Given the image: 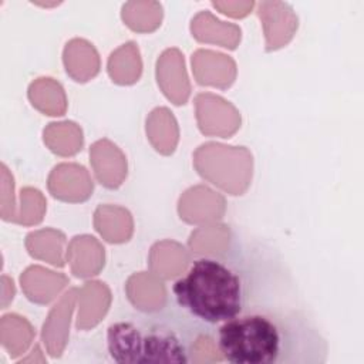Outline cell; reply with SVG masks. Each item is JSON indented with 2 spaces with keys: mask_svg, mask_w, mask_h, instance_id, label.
I'll use <instances>...</instances> for the list:
<instances>
[{
  "mask_svg": "<svg viewBox=\"0 0 364 364\" xmlns=\"http://www.w3.org/2000/svg\"><path fill=\"white\" fill-rule=\"evenodd\" d=\"M146 135L155 151L162 155H171L179 139L178 122L172 112L159 107L155 108L146 118Z\"/></svg>",
  "mask_w": 364,
  "mask_h": 364,
  "instance_id": "ffe728a7",
  "label": "cell"
},
{
  "mask_svg": "<svg viewBox=\"0 0 364 364\" xmlns=\"http://www.w3.org/2000/svg\"><path fill=\"white\" fill-rule=\"evenodd\" d=\"M193 165L203 179L229 195L245 193L252 181L253 159L245 146L206 142L195 151Z\"/></svg>",
  "mask_w": 364,
  "mask_h": 364,
  "instance_id": "3957f363",
  "label": "cell"
},
{
  "mask_svg": "<svg viewBox=\"0 0 364 364\" xmlns=\"http://www.w3.org/2000/svg\"><path fill=\"white\" fill-rule=\"evenodd\" d=\"M142 61L135 43L129 41L111 53L108 58V74L119 85H129L139 80Z\"/></svg>",
  "mask_w": 364,
  "mask_h": 364,
  "instance_id": "cb8c5ba5",
  "label": "cell"
},
{
  "mask_svg": "<svg viewBox=\"0 0 364 364\" xmlns=\"http://www.w3.org/2000/svg\"><path fill=\"white\" fill-rule=\"evenodd\" d=\"M34 338V328L18 314H6L0 320V341L11 358L23 355Z\"/></svg>",
  "mask_w": 364,
  "mask_h": 364,
  "instance_id": "d4e9b609",
  "label": "cell"
},
{
  "mask_svg": "<svg viewBox=\"0 0 364 364\" xmlns=\"http://www.w3.org/2000/svg\"><path fill=\"white\" fill-rule=\"evenodd\" d=\"M196 119L202 134L229 138L240 127L239 111L219 95L202 92L195 98Z\"/></svg>",
  "mask_w": 364,
  "mask_h": 364,
  "instance_id": "277c9868",
  "label": "cell"
},
{
  "mask_svg": "<svg viewBox=\"0 0 364 364\" xmlns=\"http://www.w3.org/2000/svg\"><path fill=\"white\" fill-rule=\"evenodd\" d=\"M186 351L179 340L168 331L158 330L144 336L142 363H186Z\"/></svg>",
  "mask_w": 364,
  "mask_h": 364,
  "instance_id": "603a6c76",
  "label": "cell"
},
{
  "mask_svg": "<svg viewBox=\"0 0 364 364\" xmlns=\"http://www.w3.org/2000/svg\"><path fill=\"white\" fill-rule=\"evenodd\" d=\"M223 360L219 348L215 347L213 341L206 337L200 336L193 347H192V361L195 363H212V361H220Z\"/></svg>",
  "mask_w": 364,
  "mask_h": 364,
  "instance_id": "f546056e",
  "label": "cell"
},
{
  "mask_svg": "<svg viewBox=\"0 0 364 364\" xmlns=\"http://www.w3.org/2000/svg\"><path fill=\"white\" fill-rule=\"evenodd\" d=\"M156 81L165 97L175 105L186 104L191 85L183 55L178 48L165 50L156 61Z\"/></svg>",
  "mask_w": 364,
  "mask_h": 364,
  "instance_id": "ba28073f",
  "label": "cell"
},
{
  "mask_svg": "<svg viewBox=\"0 0 364 364\" xmlns=\"http://www.w3.org/2000/svg\"><path fill=\"white\" fill-rule=\"evenodd\" d=\"M67 262L71 266L74 276L91 277L101 272L105 263V252L102 245L90 235L73 237L67 249Z\"/></svg>",
  "mask_w": 364,
  "mask_h": 364,
  "instance_id": "7c38bea8",
  "label": "cell"
},
{
  "mask_svg": "<svg viewBox=\"0 0 364 364\" xmlns=\"http://www.w3.org/2000/svg\"><path fill=\"white\" fill-rule=\"evenodd\" d=\"M46 212V199L38 189L23 188L20 192V209L17 210L13 222L31 226L43 220Z\"/></svg>",
  "mask_w": 364,
  "mask_h": 364,
  "instance_id": "83f0119b",
  "label": "cell"
},
{
  "mask_svg": "<svg viewBox=\"0 0 364 364\" xmlns=\"http://www.w3.org/2000/svg\"><path fill=\"white\" fill-rule=\"evenodd\" d=\"M78 316L75 327L90 330L95 327L107 314L111 304V293L102 282H87L78 289Z\"/></svg>",
  "mask_w": 364,
  "mask_h": 364,
  "instance_id": "4fadbf2b",
  "label": "cell"
},
{
  "mask_svg": "<svg viewBox=\"0 0 364 364\" xmlns=\"http://www.w3.org/2000/svg\"><path fill=\"white\" fill-rule=\"evenodd\" d=\"M257 13L259 16L274 20V23L263 21L267 51L277 50L291 40L297 28V17H294L290 9H287V11H264L259 7Z\"/></svg>",
  "mask_w": 364,
  "mask_h": 364,
  "instance_id": "4316f807",
  "label": "cell"
},
{
  "mask_svg": "<svg viewBox=\"0 0 364 364\" xmlns=\"http://www.w3.org/2000/svg\"><path fill=\"white\" fill-rule=\"evenodd\" d=\"M172 291L179 306L208 323L230 320L242 310L239 277L213 259L195 260L186 276L175 282Z\"/></svg>",
  "mask_w": 364,
  "mask_h": 364,
  "instance_id": "6da1fadb",
  "label": "cell"
},
{
  "mask_svg": "<svg viewBox=\"0 0 364 364\" xmlns=\"http://www.w3.org/2000/svg\"><path fill=\"white\" fill-rule=\"evenodd\" d=\"M188 264L189 253L182 245L173 240H162L151 247L149 267L158 277H176L188 267Z\"/></svg>",
  "mask_w": 364,
  "mask_h": 364,
  "instance_id": "d6986e66",
  "label": "cell"
},
{
  "mask_svg": "<svg viewBox=\"0 0 364 364\" xmlns=\"http://www.w3.org/2000/svg\"><path fill=\"white\" fill-rule=\"evenodd\" d=\"M63 61L67 74L77 82H87L100 71L97 50L91 43L82 38H73L65 44Z\"/></svg>",
  "mask_w": 364,
  "mask_h": 364,
  "instance_id": "9a60e30c",
  "label": "cell"
},
{
  "mask_svg": "<svg viewBox=\"0 0 364 364\" xmlns=\"http://www.w3.org/2000/svg\"><path fill=\"white\" fill-rule=\"evenodd\" d=\"M3 185H1V218L4 220L13 222L16 216V202H14V185L13 176H10L6 165H1Z\"/></svg>",
  "mask_w": 364,
  "mask_h": 364,
  "instance_id": "f1b7e54d",
  "label": "cell"
},
{
  "mask_svg": "<svg viewBox=\"0 0 364 364\" xmlns=\"http://www.w3.org/2000/svg\"><path fill=\"white\" fill-rule=\"evenodd\" d=\"M192 70L200 85L228 88L236 78L235 61L222 53L198 50L192 55Z\"/></svg>",
  "mask_w": 364,
  "mask_h": 364,
  "instance_id": "30bf717a",
  "label": "cell"
},
{
  "mask_svg": "<svg viewBox=\"0 0 364 364\" xmlns=\"http://www.w3.org/2000/svg\"><path fill=\"white\" fill-rule=\"evenodd\" d=\"M191 30L198 41L219 44L229 50H235L240 41V28L237 26L223 23L208 11L199 13L192 20Z\"/></svg>",
  "mask_w": 364,
  "mask_h": 364,
  "instance_id": "ac0fdd59",
  "label": "cell"
},
{
  "mask_svg": "<svg viewBox=\"0 0 364 364\" xmlns=\"http://www.w3.org/2000/svg\"><path fill=\"white\" fill-rule=\"evenodd\" d=\"M44 144L60 156H71L81 151L84 138L81 128L73 121L51 122L43 131Z\"/></svg>",
  "mask_w": 364,
  "mask_h": 364,
  "instance_id": "484cf974",
  "label": "cell"
},
{
  "mask_svg": "<svg viewBox=\"0 0 364 364\" xmlns=\"http://www.w3.org/2000/svg\"><path fill=\"white\" fill-rule=\"evenodd\" d=\"M108 351L117 363H142L144 336L131 323H115L107 333Z\"/></svg>",
  "mask_w": 364,
  "mask_h": 364,
  "instance_id": "2e32d148",
  "label": "cell"
},
{
  "mask_svg": "<svg viewBox=\"0 0 364 364\" xmlns=\"http://www.w3.org/2000/svg\"><path fill=\"white\" fill-rule=\"evenodd\" d=\"M50 193L63 202H84L92 195V181L88 171L78 164H60L48 175Z\"/></svg>",
  "mask_w": 364,
  "mask_h": 364,
  "instance_id": "5b68a950",
  "label": "cell"
},
{
  "mask_svg": "<svg viewBox=\"0 0 364 364\" xmlns=\"http://www.w3.org/2000/svg\"><path fill=\"white\" fill-rule=\"evenodd\" d=\"M78 300V289H70L60 301L50 310L41 330V340L47 353L57 358L61 357L70 334V320L75 301Z\"/></svg>",
  "mask_w": 364,
  "mask_h": 364,
  "instance_id": "8992f818",
  "label": "cell"
},
{
  "mask_svg": "<svg viewBox=\"0 0 364 364\" xmlns=\"http://www.w3.org/2000/svg\"><path fill=\"white\" fill-rule=\"evenodd\" d=\"M226 202L223 196L208 186L198 185L189 188L179 199L178 212L186 223H209L220 219L225 213Z\"/></svg>",
  "mask_w": 364,
  "mask_h": 364,
  "instance_id": "52a82bcc",
  "label": "cell"
},
{
  "mask_svg": "<svg viewBox=\"0 0 364 364\" xmlns=\"http://www.w3.org/2000/svg\"><path fill=\"white\" fill-rule=\"evenodd\" d=\"M90 162L97 181L108 189L119 188L127 178V158L109 139H100L91 145Z\"/></svg>",
  "mask_w": 364,
  "mask_h": 364,
  "instance_id": "9c48e42d",
  "label": "cell"
},
{
  "mask_svg": "<svg viewBox=\"0 0 364 364\" xmlns=\"http://www.w3.org/2000/svg\"><path fill=\"white\" fill-rule=\"evenodd\" d=\"M128 300L142 311H158L165 306L166 290L161 279L154 273L139 272L127 282Z\"/></svg>",
  "mask_w": 364,
  "mask_h": 364,
  "instance_id": "5bb4252c",
  "label": "cell"
},
{
  "mask_svg": "<svg viewBox=\"0 0 364 364\" xmlns=\"http://www.w3.org/2000/svg\"><path fill=\"white\" fill-rule=\"evenodd\" d=\"M65 243L67 240L64 233L50 228L30 232L26 236V247L30 256L38 260L48 262L50 264L57 267L64 266Z\"/></svg>",
  "mask_w": 364,
  "mask_h": 364,
  "instance_id": "44dd1931",
  "label": "cell"
},
{
  "mask_svg": "<svg viewBox=\"0 0 364 364\" xmlns=\"http://www.w3.org/2000/svg\"><path fill=\"white\" fill-rule=\"evenodd\" d=\"M28 100L40 112L51 117L64 115L67 111V97L61 84L50 77H41L28 87Z\"/></svg>",
  "mask_w": 364,
  "mask_h": 364,
  "instance_id": "7402d4cb",
  "label": "cell"
},
{
  "mask_svg": "<svg viewBox=\"0 0 364 364\" xmlns=\"http://www.w3.org/2000/svg\"><path fill=\"white\" fill-rule=\"evenodd\" d=\"M218 348L233 364H272L280 353V334L264 316L233 317L219 328Z\"/></svg>",
  "mask_w": 364,
  "mask_h": 364,
  "instance_id": "7a4b0ae2",
  "label": "cell"
},
{
  "mask_svg": "<svg viewBox=\"0 0 364 364\" xmlns=\"http://www.w3.org/2000/svg\"><path fill=\"white\" fill-rule=\"evenodd\" d=\"M20 283L30 301L48 304L68 284V277L41 266H30L20 276Z\"/></svg>",
  "mask_w": 364,
  "mask_h": 364,
  "instance_id": "8fae6325",
  "label": "cell"
},
{
  "mask_svg": "<svg viewBox=\"0 0 364 364\" xmlns=\"http://www.w3.org/2000/svg\"><path fill=\"white\" fill-rule=\"evenodd\" d=\"M94 226L97 232L109 243L128 242L134 232L131 213L121 206L101 205L94 213Z\"/></svg>",
  "mask_w": 364,
  "mask_h": 364,
  "instance_id": "e0dca14e",
  "label": "cell"
}]
</instances>
